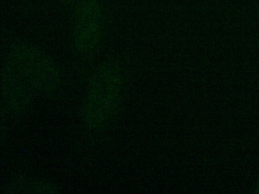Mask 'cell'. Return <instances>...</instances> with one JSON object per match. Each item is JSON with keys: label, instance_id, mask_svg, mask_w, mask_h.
<instances>
[{"label": "cell", "instance_id": "1", "mask_svg": "<svg viewBox=\"0 0 259 194\" xmlns=\"http://www.w3.org/2000/svg\"><path fill=\"white\" fill-rule=\"evenodd\" d=\"M122 89L120 66L113 61L104 62L91 77L82 106L87 127L98 129L110 122L117 111Z\"/></svg>", "mask_w": 259, "mask_h": 194}, {"label": "cell", "instance_id": "2", "mask_svg": "<svg viewBox=\"0 0 259 194\" xmlns=\"http://www.w3.org/2000/svg\"><path fill=\"white\" fill-rule=\"evenodd\" d=\"M6 64L35 92L51 93L60 85L61 76L57 64L49 55L31 44L15 45L9 53Z\"/></svg>", "mask_w": 259, "mask_h": 194}, {"label": "cell", "instance_id": "3", "mask_svg": "<svg viewBox=\"0 0 259 194\" xmlns=\"http://www.w3.org/2000/svg\"><path fill=\"white\" fill-rule=\"evenodd\" d=\"M104 31V12L98 0H81L78 3L73 27V42L84 54L98 48Z\"/></svg>", "mask_w": 259, "mask_h": 194}, {"label": "cell", "instance_id": "4", "mask_svg": "<svg viewBox=\"0 0 259 194\" xmlns=\"http://www.w3.org/2000/svg\"><path fill=\"white\" fill-rule=\"evenodd\" d=\"M34 89L6 64L2 72V95L7 110L21 112L34 97Z\"/></svg>", "mask_w": 259, "mask_h": 194}, {"label": "cell", "instance_id": "5", "mask_svg": "<svg viewBox=\"0 0 259 194\" xmlns=\"http://www.w3.org/2000/svg\"><path fill=\"white\" fill-rule=\"evenodd\" d=\"M7 193H56L57 188L48 182L28 177H13L4 186Z\"/></svg>", "mask_w": 259, "mask_h": 194}, {"label": "cell", "instance_id": "6", "mask_svg": "<svg viewBox=\"0 0 259 194\" xmlns=\"http://www.w3.org/2000/svg\"><path fill=\"white\" fill-rule=\"evenodd\" d=\"M59 1L65 5H73L75 3L78 4L81 0H59Z\"/></svg>", "mask_w": 259, "mask_h": 194}, {"label": "cell", "instance_id": "7", "mask_svg": "<svg viewBox=\"0 0 259 194\" xmlns=\"http://www.w3.org/2000/svg\"><path fill=\"white\" fill-rule=\"evenodd\" d=\"M256 189H257V191H256V192H258V193H259V184L257 185V187L256 188Z\"/></svg>", "mask_w": 259, "mask_h": 194}]
</instances>
